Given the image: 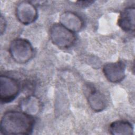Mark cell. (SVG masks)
<instances>
[{
    "mask_svg": "<svg viewBox=\"0 0 135 135\" xmlns=\"http://www.w3.org/2000/svg\"><path fill=\"white\" fill-rule=\"evenodd\" d=\"M34 120L23 111H9L1 120V132L3 134H30L34 126Z\"/></svg>",
    "mask_w": 135,
    "mask_h": 135,
    "instance_id": "1",
    "label": "cell"
},
{
    "mask_svg": "<svg viewBox=\"0 0 135 135\" xmlns=\"http://www.w3.org/2000/svg\"><path fill=\"white\" fill-rule=\"evenodd\" d=\"M9 51L13 59L17 63L23 64L33 56L34 49L30 42L24 38H16L11 43Z\"/></svg>",
    "mask_w": 135,
    "mask_h": 135,
    "instance_id": "2",
    "label": "cell"
},
{
    "mask_svg": "<svg viewBox=\"0 0 135 135\" xmlns=\"http://www.w3.org/2000/svg\"><path fill=\"white\" fill-rule=\"evenodd\" d=\"M50 37L55 45L62 49L70 47L74 44L76 40L74 32L61 24H55L51 26Z\"/></svg>",
    "mask_w": 135,
    "mask_h": 135,
    "instance_id": "3",
    "label": "cell"
},
{
    "mask_svg": "<svg viewBox=\"0 0 135 135\" xmlns=\"http://www.w3.org/2000/svg\"><path fill=\"white\" fill-rule=\"evenodd\" d=\"M20 90V84L15 79L8 76L1 75L0 100L2 102L8 103L14 100Z\"/></svg>",
    "mask_w": 135,
    "mask_h": 135,
    "instance_id": "4",
    "label": "cell"
},
{
    "mask_svg": "<svg viewBox=\"0 0 135 135\" xmlns=\"http://www.w3.org/2000/svg\"><path fill=\"white\" fill-rule=\"evenodd\" d=\"M16 16L18 21L24 25L34 22L37 17V12L35 6L28 2H21L16 9Z\"/></svg>",
    "mask_w": 135,
    "mask_h": 135,
    "instance_id": "5",
    "label": "cell"
},
{
    "mask_svg": "<svg viewBox=\"0 0 135 135\" xmlns=\"http://www.w3.org/2000/svg\"><path fill=\"white\" fill-rule=\"evenodd\" d=\"M126 65L121 61L105 64L103 68V73L110 82L117 83L121 81L126 75Z\"/></svg>",
    "mask_w": 135,
    "mask_h": 135,
    "instance_id": "6",
    "label": "cell"
},
{
    "mask_svg": "<svg viewBox=\"0 0 135 135\" xmlns=\"http://www.w3.org/2000/svg\"><path fill=\"white\" fill-rule=\"evenodd\" d=\"M135 9L134 7H128L124 9L120 13L118 24L123 31L132 32L134 31Z\"/></svg>",
    "mask_w": 135,
    "mask_h": 135,
    "instance_id": "7",
    "label": "cell"
},
{
    "mask_svg": "<svg viewBox=\"0 0 135 135\" xmlns=\"http://www.w3.org/2000/svg\"><path fill=\"white\" fill-rule=\"evenodd\" d=\"M60 20L62 25L73 32L79 31L83 25L82 18L76 14L71 12L63 13Z\"/></svg>",
    "mask_w": 135,
    "mask_h": 135,
    "instance_id": "8",
    "label": "cell"
},
{
    "mask_svg": "<svg viewBox=\"0 0 135 135\" xmlns=\"http://www.w3.org/2000/svg\"><path fill=\"white\" fill-rule=\"evenodd\" d=\"M109 131L111 134L114 135L132 134L133 133V127L127 121L118 120L110 125Z\"/></svg>",
    "mask_w": 135,
    "mask_h": 135,
    "instance_id": "9",
    "label": "cell"
},
{
    "mask_svg": "<svg viewBox=\"0 0 135 135\" xmlns=\"http://www.w3.org/2000/svg\"><path fill=\"white\" fill-rule=\"evenodd\" d=\"M88 99L90 107L95 111H101L105 108L106 101L104 97L96 90L91 91Z\"/></svg>",
    "mask_w": 135,
    "mask_h": 135,
    "instance_id": "10",
    "label": "cell"
},
{
    "mask_svg": "<svg viewBox=\"0 0 135 135\" xmlns=\"http://www.w3.org/2000/svg\"><path fill=\"white\" fill-rule=\"evenodd\" d=\"M21 106L23 112L30 115L37 113L40 107L37 99L33 96H30L22 101Z\"/></svg>",
    "mask_w": 135,
    "mask_h": 135,
    "instance_id": "11",
    "label": "cell"
}]
</instances>
